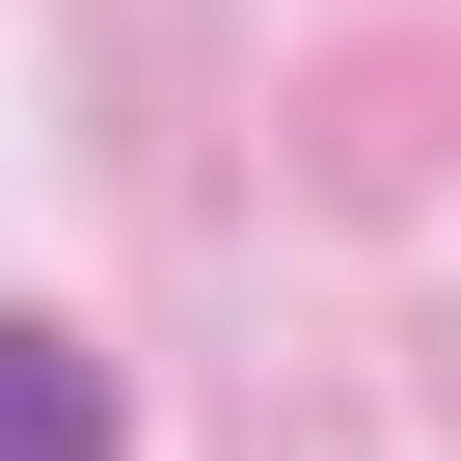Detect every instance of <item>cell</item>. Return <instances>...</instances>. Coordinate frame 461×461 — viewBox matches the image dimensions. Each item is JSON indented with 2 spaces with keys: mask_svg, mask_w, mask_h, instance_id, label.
<instances>
[{
  "mask_svg": "<svg viewBox=\"0 0 461 461\" xmlns=\"http://www.w3.org/2000/svg\"><path fill=\"white\" fill-rule=\"evenodd\" d=\"M0 461H109V353L82 326H0Z\"/></svg>",
  "mask_w": 461,
  "mask_h": 461,
  "instance_id": "6da1fadb",
  "label": "cell"
}]
</instances>
